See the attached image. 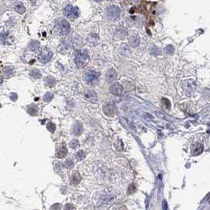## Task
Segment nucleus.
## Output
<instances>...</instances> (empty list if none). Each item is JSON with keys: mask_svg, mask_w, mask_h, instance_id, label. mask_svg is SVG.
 <instances>
[{"mask_svg": "<svg viewBox=\"0 0 210 210\" xmlns=\"http://www.w3.org/2000/svg\"><path fill=\"white\" fill-rule=\"evenodd\" d=\"M89 55L85 50L75 52V62L78 68H83L88 63Z\"/></svg>", "mask_w": 210, "mask_h": 210, "instance_id": "f257e3e1", "label": "nucleus"}, {"mask_svg": "<svg viewBox=\"0 0 210 210\" xmlns=\"http://www.w3.org/2000/svg\"><path fill=\"white\" fill-rule=\"evenodd\" d=\"M70 30V26L69 24L66 22L65 20H59L57 24L55 25V31L56 32L58 33L61 36H65L69 33V32Z\"/></svg>", "mask_w": 210, "mask_h": 210, "instance_id": "f03ea898", "label": "nucleus"}, {"mask_svg": "<svg viewBox=\"0 0 210 210\" xmlns=\"http://www.w3.org/2000/svg\"><path fill=\"white\" fill-rule=\"evenodd\" d=\"M64 13L68 18L71 19V20H75L79 18V9L76 6L69 5L64 9Z\"/></svg>", "mask_w": 210, "mask_h": 210, "instance_id": "7ed1b4c3", "label": "nucleus"}, {"mask_svg": "<svg viewBox=\"0 0 210 210\" xmlns=\"http://www.w3.org/2000/svg\"><path fill=\"white\" fill-rule=\"evenodd\" d=\"M120 15V9L116 6H111L106 9V16L110 21H115Z\"/></svg>", "mask_w": 210, "mask_h": 210, "instance_id": "20e7f679", "label": "nucleus"}, {"mask_svg": "<svg viewBox=\"0 0 210 210\" xmlns=\"http://www.w3.org/2000/svg\"><path fill=\"white\" fill-rule=\"evenodd\" d=\"M52 54L51 50L48 48H44L40 52V55H38V60L41 62V63H46L49 61H50V59L52 58Z\"/></svg>", "mask_w": 210, "mask_h": 210, "instance_id": "39448f33", "label": "nucleus"}, {"mask_svg": "<svg viewBox=\"0 0 210 210\" xmlns=\"http://www.w3.org/2000/svg\"><path fill=\"white\" fill-rule=\"evenodd\" d=\"M99 76V73L94 72V71H89L86 73L84 76V79L88 83H92L95 82Z\"/></svg>", "mask_w": 210, "mask_h": 210, "instance_id": "423d86ee", "label": "nucleus"}, {"mask_svg": "<svg viewBox=\"0 0 210 210\" xmlns=\"http://www.w3.org/2000/svg\"><path fill=\"white\" fill-rule=\"evenodd\" d=\"M110 92L111 94H114V95H121L124 92V88L120 83H113V85L110 87Z\"/></svg>", "mask_w": 210, "mask_h": 210, "instance_id": "0eeeda50", "label": "nucleus"}, {"mask_svg": "<svg viewBox=\"0 0 210 210\" xmlns=\"http://www.w3.org/2000/svg\"><path fill=\"white\" fill-rule=\"evenodd\" d=\"M104 113L108 116H113L116 113V109L113 104H106L103 106Z\"/></svg>", "mask_w": 210, "mask_h": 210, "instance_id": "6e6552de", "label": "nucleus"}, {"mask_svg": "<svg viewBox=\"0 0 210 210\" xmlns=\"http://www.w3.org/2000/svg\"><path fill=\"white\" fill-rule=\"evenodd\" d=\"M84 97L87 100L92 102V103H94L96 102L98 100V97L96 93L94 92V91H92V90H88L85 92L84 94Z\"/></svg>", "mask_w": 210, "mask_h": 210, "instance_id": "1a4fd4ad", "label": "nucleus"}, {"mask_svg": "<svg viewBox=\"0 0 210 210\" xmlns=\"http://www.w3.org/2000/svg\"><path fill=\"white\" fill-rule=\"evenodd\" d=\"M67 148L65 147V145H63V146H59L58 148L57 151H56V156L58 157V158H65V156L67 155Z\"/></svg>", "mask_w": 210, "mask_h": 210, "instance_id": "9d476101", "label": "nucleus"}, {"mask_svg": "<svg viewBox=\"0 0 210 210\" xmlns=\"http://www.w3.org/2000/svg\"><path fill=\"white\" fill-rule=\"evenodd\" d=\"M117 75H116V72L113 69H110L108 70L106 73V79L109 82H113L114 80H116Z\"/></svg>", "mask_w": 210, "mask_h": 210, "instance_id": "9b49d317", "label": "nucleus"}, {"mask_svg": "<svg viewBox=\"0 0 210 210\" xmlns=\"http://www.w3.org/2000/svg\"><path fill=\"white\" fill-rule=\"evenodd\" d=\"M83 131V126L82 125L79 123V122H77L75 124V125L73 126V134L75 135H79L82 133Z\"/></svg>", "mask_w": 210, "mask_h": 210, "instance_id": "f8f14e48", "label": "nucleus"}, {"mask_svg": "<svg viewBox=\"0 0 210 210\" xmlns=\"http://www.w3.org/2000/svg\"><path fill=\"white\" fill-rule=\"evenodd\" d=\"M0 41L4 44H9L13 41L12 37H10L8 34H2L0 36Z\"/></svg>", "mask_w": 210, "mask_h": 210, "instance_id": "ddd939ff", "label": "nucleus"}, {"mask_svg": "<svg viewBox=\"0 0 210 210\" xmlns=\"http://www.w3.org/2000/svg\"><path fill=\"white\" fill-rule=\"evenodd\" d=\"M129 43L131 46H138L139 45L140 43V40L139 38L136 36H132L129 39Z\"/></svg>", "mask_w": 210, "mask_h": 210, "instance_id": "4468645a", "label": "nucleus"}, {"mask_svg": "<svg viewBox=\"0 0 210 210\" xmlns=\"http://www.w3.org/2000/svg\"><path fill=\"white\" fill-rule=\"evenodd\" d=\"M40 46V43L39 41H36V40H34V41H32L28 46V48L30 50L32 51H36L37 50H39Z\"/></svg>", "mask_w": 210, "mask_h": 210, "instance_id": "2eb2a0df", "label": "nucleus"}, {"mask_svg": "<svg viewBox=\"0 0 210 210\" xmlns=\"http://www.w3.org/2000/svg\"><path fill=\"white\" fill-rule=\"evenodd\" d=\"M183 85H185L184 89L190 92H192V91L195 89V83L192 81H186L185 83H183Z\"/></svg>", "mask_w": 210, "mask_h": 210, "instance_id": "dca6fc26", "label": "nucleus"}, {"mask_svg": "<svg viewBox=\"0 0 210 210\" xmlns=\"http://www.w3.org/2000/svg\"><path fill=\"white\" fill-rule=\"evenodd\" d=\"M80 180H81V176L77 172L73 174L71 177V181L73 184H78L80 182Z\"/></svg>", "mask_w": 210, "mask_h": 210, "instance_id": "f3484780", "label": "nucleus"}, {"mask_svg": "<svg viewBox=\"0 0 210 210\" xmlns=\"http://www.w3.org/2000/svg\"><path fill=\"white\" fill-rule=\"evenodd\" d=\"M45 83H46V85L52 88V87H54L56 84V79L53 76H48L45 79Z\"/></svg>", "mask_w": 210, "mask_h": 210, "instance_id": "a211bd4d", "label": "nucleus"}, {"mask_svg": "<svg viewBox=\"0 0 210 210\" xmlns=\"http://www.w3.org/2000/svg\"><path fill=\"white\" fill-rule=\"evenodd\" d=\"M15 10L17 12L20 13V14H23L25 13V7L24 6V5L22 4V3H18V4H17L15 6Z\"/></svg>", "mask_w": 210, "mask_h": 210, "instance_id": "6ab92c4d", "label": "nucleus"}, {"mask_svg": "<svg viewBox=\"0 0 210 210\" xmlns=\"http://www.w3.org/2000/svg\"><path fill=\"white\" fill-rule=\"evenodd\" d=\"M202 151H203V145L198 143L194 149L193 153H194V155H198V154H200Z\"/></svg>", "mask_w": 210, "mask_h": 210, "instance_id": "aec40b11", "label": "nucleus"}, {"mask_svg": "<svg viewBox=\"0 0 210 210\" xmlns=\"http://www.w3.org/2000/svg\"><path fill=\"white\" fill-rule=\"evenodd\" d=\"M30 76L32 77H33L35 79H39L41 77V73H40V70L36 69H34L30 72Z\"/></svg>", "mask_w": 210, "mask_h": 210, "instance_id": "412c9836", "label": "nucleus"}, {"mask_svg": "<svg viewBox=\"0 0 210 210\" xmlns=\"http://www.w3.org/2000/svg\"><path fill=\"white\" fill-rule=\"evenodd\" d=\"M28 112L29 114L31 115H36V113H38V109H37V107L35 106V105H32L30 106L28 108Z\"/></svg>", "mask_w": 210, "mask_h": 210, "instance_id": "4be33fe9", "label": "nucleus"}, {"mask_svg": "<svg viewBox=\"0 0 210 210\" xmlns=\"http://www.w3.org/2000/svg\"><path fill=\"white\" fill-rule=\"evenodd\" d=\"M53 98H54V94L50 93V92H46V94H44V96H43V101L46 102H50L53 99Z\"/></svg>", "mask_w": 210, "mask_h": 210, "instance_id": "5701e85b", "label": "nucleus"}, {"mask_svg": "<svg viewBox=\"0 0 210 210\" xmlns=\"http://www.w3.org/2000/svg\"><path fill=\"white\" fill-rule=\"evenodd\" d=\"M3 73H4V75L7 77H9L13 75V70L12 68L10 67H6L3 70Z\"/></svg>", "mask_w": 210, "mask_h": 210, "instance_id": "b1692460", "label": "nucleus"}, {"mask_svg": "<svg viewBox=\"0 0 210 210\" xmlns=\"http://www.w3.org/2000/svg\"><path fill=\"white\" fill-rule=\"evenodd\" d=\"M162 105L164 109H170L171 103L168 100L167 98H162Z\"/></svg>", "mask_w": 210, "mask_h": 210, "instance_id": "393cba45", "label": "nucleus"}, {"mask_svg": "<svg viewBox=\"0 0 210 210\" xmlns=\"http://www.w3.org/2000/svg\"><path fill=\"white\" fill-rule=\"evenodd\" d=\"M76 158L78 161H82L85 158V153H84V152L83 150H79L78 152L76 153Z\"/></svg>", "mask_w": 210, "mask_h": 210, "instance_id": "a878e982", "label": "nucleus"}, {"mask_svg": "<svg viewBox=\"0 0 210 210\" xmlns=\"http://www.w3.org/2000/svg\"><path fill=\"white\" fill-rule=\"evenodd\" d=\"M64 166L66 168H73V166H74V162L72 159H68L65 161L64 164Z\"/></svg>", "mask_w": 210, "mask_h": 210, "instance_id": "bb28decb", "label": "nucleus"}, {"mask_svg": "<svg viewBox=\"0 0 210 210\" xmlns=\"http://www.w3.org/2000/svg\"><path fill=\"white\" fill-rule=\"evenodd\" d=\"M121 53L125 55H128L130 54V50L126 44H124L121 47Z\"/></svg>", "mask_w": 210, "mask_h": 210, "instance_id": "cd10ccee", "label": "nucleus"}, {"mask_svg": "<svg viewBox=\"0 0 210 210\" xmlns=\"http://www.w3.org/2000/svg\"><path fill=\"white\" fill-rule=\"evenodd\" d=\"M79 145V141L77 139H73L69 143V146L71 148H73V149H75L76 148L77 146Z\"/></svg>", "mask_w": 210, "mask_h": 210, "instance_id": "c85d7f7f", "label": "nucleus"}, {"mask_svg": "<svg viewBox=\"0 0 210 210\" xmlns=\"http://www.w3.org/2000/svg\"><path fill=\"white\" fill-rule=\"evenodd\" d=\"M55 128H56V126H55V124H53L52 122L48 123V125H47V129L50 132H54L55 131Z\"/></svg>", "mask_w": 210, "mask_h": 210, "instance_id": "c756f323", "label": "nucleus"}, {"mask_svg": "<svg viewBox=\"0 0 210 210\" xmlns=\"http://www.w3.org/2000/svg\"><path fill=\"white\" fill-rule=\"evenodd\" d=\"M165 52L168 54V55H172L174 52V48L173 46H172V45H169V46H168L166 48H165Z\"/></svg>", "mask_w": 210, "mask_h": 210, "instance_id": "7c9ffc66", "label": "nucleus"}, {"mask_svg": "<svg viewBox=\"0 0 210 210\" xmlns=\"http://www.w3.org/2000/svg\"><path fill=\"white\" fill-rule=\"evenodd\" d=\"M128 194L130 195V194H131V193H133V192L135 190V185L134 184H131L130 186H129V187H128Z\"/></svg>", "mask_w": 210, "mask_h": 210, "instance_id": "2f4dec72", "label": "nucleus"}, {"mask_svg": "<svg viewBox=\"0 0 210 210\" xmlns=\"http://www.w3.org/2000/svg\"><path fill=\"white\" fill-rule=\"evenodd\" d=\"M73 205L71 204H67L65 206V210H73Z\"/></svg>", "mask_w": 210, "mask_h": 210, "instance_id": "473e14b6", "label": "nucleus"}, {"mask_svg": "<svg viewBox=\"0 0 210 210\" xmlns=\"http://www.w3.org/2000/svg\"><path fill=\"white\" fill-rule=\"evenodd\" d=\"M11 99H12L13 102H15L17 99H18V95H17V94H15V93H13V94H11Z\"/></svg>", "mask_w": 210, "mask_h": 210, "instance_id": "72a5a7b5", "label": "nucleus"}, {"mask_svg": "<svg viewBox=\"0 0 210 210\" xmlns=\"http://www.w3.org/2000/svg\"><path fill=\"white\" fill-rule=\"evenodd\" d=\"M3 82V78H0V83Z\"/></svg>", "mask_w": 210, "mask_h": 210, "instance_id": "f704fd0d", "label": "nucleus"}, {"mask_svg": "<svg viewBox=\"0 0 210 210\" xmlns=\"http://www.w3.org/2000/svg\"><path fill=\"white\" fill-rule=\"evenodd\" d=\"M95 2H101V1H102V0H94Z\"/></svg>", "mask_w": 210, "mask_h": 210, "instance_id": "c9c22d12", "label": "nucleus"}]
</instances>
